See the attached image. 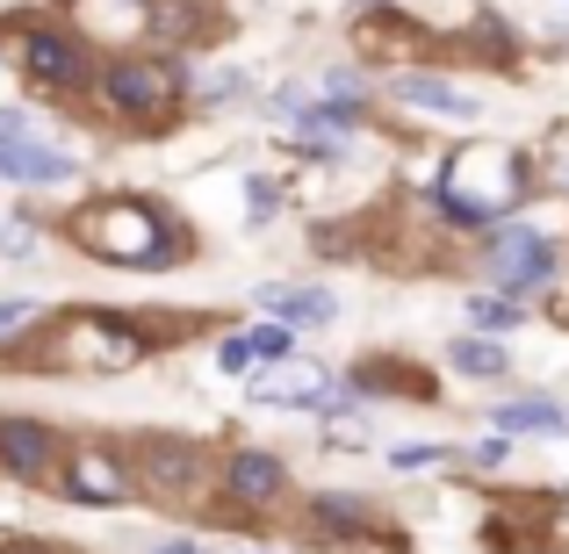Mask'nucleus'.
Here are the masks:
<instances>
[{"label": "nucleus", "mask_w": 569, "mask_h": 554, "mask_svg": "<svg viewBox=\"0 0 569 554\" xmlns=\"http://www.w3.org/2000/svg\"><path fill=\"white\" fill-rule=\"evenodd\" d=\"M130 475H138V490L152 504H167V512H194V504H209V490H217V454H209L194 432H138V440L123 446Z\"/></svg>", "instance_id": "1"}, {"label": "nucleus", "mask_w": 569, "mask_h": 554, "mask_svg": "<svg viewBox=\"0 0 569 554\" xmlns=\"http://www.w3.org/2000/svg\"><path fill=\"white\" fill-rule=\"evenodd\" d=\"M72 238H80L87 252H101L109 266H144V274H152V266H181V252H188V238L173 231L152 202H138V194H123V202L80 216Z\"/></svg>", "instance_id": "2"}, {"label": "nucleus", "mask_w": 569, "mask_h": 554, "mask_svg": "<svg viewBox=\"0 0 569 554\" xmlns=\"http://www.w3.org/2000/svg\"><path fill=\"white\" fill-rule=\"evenodd\" d=\"M94 94L109 101L123 123H167L173 109H181L188 80L173 58H152V51H130V58H109V66L94 72Z\"/></svg>", "instance_id": "3"}, {"label": "nucleus", "mask_w": 569, "mask_h": 554, "mask_svg": "<svg viewBox=\"0 0 569 554\" xmlns=\"http://www.w3.org/2000/svg\"><path fill=\"white\" fill-rule=\"evenodd\" d=\"M58 497L80 504V512H123L138 497V475H130L123 446H101V440H80L58 454Z\"/></svg>", "instance_id": "4"}, {"label": "nucleus", "mask_w": 569, "mask_h": 554, "mask_svg": "<svg viewBox=\"0 0 569 554\" xmlns=\"http://www.w3.org/2000/svg\"><path fill=\"white\" fill-rule=\"evenodd\" d=\"M14 58H22L29 87H43V94H94V51H87L72 29H58V22L22 29Z\"/></svg>", "instance_id": "5"}, {"label": "nucleus", "mask_w": 569, "mask_h": 554, "mask_svg": "<svg viewBox=\"0 0 569 554\" xmlns=\"http://www.w3.org/2000/svg\"><path fill=\"white\" fill-rule=\"evenodd\" d=\"M490 281H498V295H541V289H556L562 281V252H556V238H541V231H527V223H498L490 231Z\"/></svg>", "instance_id": "6"}, {"label": "nucleus", "mask_w": 569, "mask_h": 554, "mask_svg": "<svg viewBox=\"0 0 569 554\" xmlns=\"http://www.w3.org/2000/svg\"><path fill=\"white\" fill-rule=\"evenodd\" d=\"M217 497L238 504V512H274L289 497V461L274 446H231L217 469Z\"/></svg>", "instance_id": "7"}, {"label": "nucleus", "mask_w": 569, "mask_h": 554, "mask_svg": "<svg viewBox=\"0 0 569 554\" xmlns=\"http://www.w3.org/2000/svg\"><path fill=\"white\" fill-rule=\"evenodd\" d=\"M58 454H66V440H58L43 417H0V475H14V483H51Z\"/></svg>", "instance_id": "8"}, {"label": "nucleus", "mask_w": 569, "mask_h": 554, "mask_svg": "<svg viewBox=\"0 0 569 554\" xmlns=\"http://www.w3.org/2000/svg\"><path fill=\"white\" fill-rule=\"evenodd\" d=\"M303 526H310V541H332V547H361V541H382V533H389L361 497H347V490L310 497L303 504ZM389 541H397V533H389Z\"/></svg>", "instance_id": "9"}, {"label": "nucleus", "mask_w": 569, "mask_h": 554, "mask_svg": "<svg viewBox=\"0 0 569 554\" xmlns=\"http://www.w3.org/2000/svg\"><path fill=\"white\" fill-rule=\"evenodd\" d=\"M252 303H260L274 324H289V332H318V324L339 318L332 289H318V281H260V289H252Z\"/></svg>", "instance_id": "10"}, {"label": "nucleus", "mask_w": 569, "mask_h": 554, "mask_svg": "<svg viewBox=\"0 0 569 554\" xmlns=\"http://www.w3.org/2000/svg\"><path fill=\"white\" fill-rule=\"evenodd\" d=\"M0 181H14V188H66V181H80V167H72L66 152H51V144H0Z\"/></svg>", "instance_id": "11"}, {"label": "nucleus", "mask_w": 569, "mask_h": 554, "mask_svg": "<svg viewBox=\"0 0 569 554\" xmlns=\"http://www.w3.org/2000/svg\"><path fill=\"white\" fill-rule=\"evenodd\" d=\"M490 425L512 440V432H527V440H562L569 432V403H548V396H505L490 403Z\"/></svg>", "instance_id": "12"}, {"label": "nucleus", "mask_w": 569, "mask_h": 554, "mask_svg": "<svg viewBox=\"0 0 569 554\" xmlns=\"http://www.w3.org/2000/svg\"><path fill=\"white\" fill-rule=\"evenodd\" d=\"M389 94L411 101V109H426V115H455V123H476V115H483L476 94H461V87H447V80H426V72H403Z\"/></svg>", "instance_id": "13"}, {"label": "nucleus", "mask_w": 569, "mask_h": 554, "mask_svg": "<svg viewBox=\"0 0 569 554\" xmlns=\"http://www.w3.org/2000/svg\"><path fill=\"white\" fill-rule=\"evenodd\" d=\"M447 367L455 374H469V382H505V374H512V353L498 346V339H455V346H447Z\"/></svg>", "instance_id": "14"}, {"label": "nucleus", "mask_w": 569, "mask_h": 554, "mask_svg": "<svg viewBox=\"0 0 569 554\" xmlns=\"http://www.w3.org/2000/svg\"><path fill=\"white\" fill-rule=\"evenodd\" d=\"M469 324H476V339H512L527 324V310L512 295H469Z\"/></svg>", "instance_id": "15"}, {"label": "nucleus", "mask_w": 569, "mask_h": 554, "mask_svg": "<svg viewBox=\"0 0 569 554\" xmlns=\"http://www.w3.org/2000/svg\"><path fill=\"white\" fill-rule=\"evenodd\" d=\"M246 346H252V361H267V367L296 361V332H289V324H252Z\"/></svg>", "instance_id": "16"}, {"label": "nucleus", "mask_w": 569, "mask_h": 554, "mask_svg": "<svg viewBox=\"0 0 569 554\" xmlns=\"http://www.w3.org/2000/svg\"><path fill=\"white\" fill-rule=\"evenodd\" d=\"M274 216H281V188L252 173V181H246V223H274Z\"/></svg>", "instance_id": "17"}, {"label": "nucleus", "mask_w": 569, "mask_h": 554, "mask_svg": "<svg viewBox=\"0 0 569 554\" xmlns=\"http://www.w3.org/2000/svg\"><path fill=\"white\" fill-rule=\"evenodd\" d=\"M29 324H37V303H29V295H0V346H8V339H22Z\"/></svg>", "instance_id": "18"}, {"label": "nucleus", "mask_w": 569, "mask_h": 554, "mask_svg": "<svg viewBox=\"0 0 569 554\" xmlns=\"http://www.w3.org/2000/svg\"><path fill=\"white\" fill-rule=\"evenodd\" d=\"M217 367H223V374H252V346H246V332L217 339Z\"/></svg>", "instance_id": "19"}, {"label": "nucleus", "mask_w": 569, "mask_h": 554, "mask_svg": "<svg viewBox=\"0 0 569 554\" xmlns=\"http://www.w3.org/2000/svg\"><path fill=\"white\" fill-rule=\"evenodd\" d=\"M37 138V115L29 109H0V144H29Z\"/></svg>", "instance_id": "20"}, {"label": "nucleus", "mask_w": 569, "mask_h": 554, "mask_svg": "<svg viewBox=\"0 0 569 554\" xmlns=\"http://www.w3.org/2000/svg\"><path fill=\"white\" fill-rule=\"evenodd\" d=\"M447 461V446H389V469H432Z\"/></svg>", "instance_id": "21"}, {"label": "nucleus", "mask_w": 569, "mask_h": 554, "mask_svg": "<svg viewBox=\"0 0 569 554\" xmlns=\"http://www.w3.org/2000/svg\"><path fill=\"white\" fill-rule=\"evenodd\" d=\"M505 454H512V440H483V446H476V469H505Z\"/></svg>", "instance_id": "22"}, {"label": "nucleus", "mask_w": 569, "mask_h": 554, "mask_svg": "<svg viewBox=\"0 0 569 554\" xmlns=\"http://www.w3.org/2000/svg\"><path fill=\"white\" fill-rule=\"evenodd\" d=\"M0 245H8V252H29V245H37V231H29V223H8V231H0Z\"/></svg>", "instance_id": "23"}, {"label": "nucleus", "mask_w": 569, "mask_h": 554, "mask_svg": "<svg viewBox=\"0 0 569 554\" xmlns=\"http://www.w3.org/2000/svg\"><path fill=\"white\" fill-rule=\"evenodd\" d=\"M144 554H209V547H194V541H159V547H144Z\"/></svg>", "instance_id": "24"}, {"label": "nucleus", "mask_w": 569, "mask_h": 554, "mask_svg": "<svg viewBox=\"0 0 569 554\" xmlns=\"http://www.w3.org/2000/svg\"><path fill=\"white\" fill-rule=\"evenodd\" d=\"M0 554H43V547H37V541H22V547H0Z\"/></svg>", "instance_id": "25"}, {"label": "nucleus", "mask_w": 569, "mask_h": 554, "mask_svg": "<svg viewBox=\"0 0 569 554\" xmlns=\"http://www.w3.org/2000/svg\"><path fill=\"white\" fill-rule=\"evenodd\" d=\"M260 554H274V547H260Z\"/></svg>", "instance_id": "26"}]
</instances>
